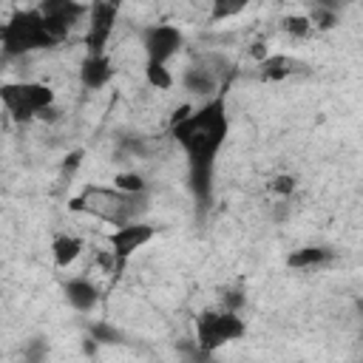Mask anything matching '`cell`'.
I'll use <instances>...</instances> for the list:
<instances>
[{"instance_id":"6da1fadb","label":"cell","mask_w":363,"mask_h":363,"mask_svg":"<svg viewBox=\"0 0 363 363\" xmlns=\"http://www.w3.org/2000/svg\"><path fill=\"white\" fill-rule=\"evenodd\" d=\"M227 133H230V116H227L224 94H218L216 99L199 102L187 119L170 128V136L187 156L190 190L201 207L210 204L216 159L227 142Z\"/></svg>"},{"instance_id":"7a4b0ae2","label":"cell","mask_w":363,"mask_h":363,"mask_svg":"<svg viewBox=\"0 0 363 363\" xmlns=\"http://www.w3.org/2000/svg\"><path fill=\"white\" fill-rule=\"evenodd\" d=\"M65 34H68V28L62 23L45 17L37 6L34 9H17L0 26V48H3L6 60L26 57V54L60 45L65 40Z\"/></svg>"},{"instance_id":"3957f363","label":"cell","mask_w":363,"mask_h":363,"mask_svg":"<svg viewBox=\"0 0 363 363\" xmlns=\"http://www.w3.org/2000/svg\"><path fill=\"white\" fill-rule=\"evenodd\" d=\"M68 210L96 218L113 230V227H125L133 221H145L142 216L147 210V193L128 196V193L116 190L113 184H85L79 193H74L68 199Z\"/></svg>"},{"instance_id":"277c9868","label":"cell","mask_w":363,"mask_h":363,"mask_svg":"<svg viewBox=\"0 0 363 363\" xmlns=\"http://www.w3.org/2000/svg\"><path fill=\"white\" fill-rule=\"evenodd\" d=\"M196 352L201 357L216 354L218 349H224L227 343H235L247 335V320L241 318V312H227L221 306L216 309H204L196 315Z\"/></svg>"},{"instance_id":"5b68a950","label":"cell","mask_w":363,"mask_h":363,"mask_svg":"<svg viewBox=\"0 0 363 363\" xmlns=\"http://www.w3.org/2000/svg\"><path fill=\"white\" fill-rule=\"evenodd\" d=\"M0 99H3V111L6 116L17 119V122H31L40 119L48 108L57 105V94L51 85L37 82V79H20V82H6L0 88Z\"/></svg>"},{"instance_id":"8992f818","label":"cell","mask_w":363,"mask_h":363,"mask_svg":"<svg viewBox=\"0 0 363 363\" xmlns=\"http://www.w3.org/2000/svg\"><path fill=\"white\" fill-rule=\"evenodd\" d=\"M156 233H159V227L150 224V221H133V224H125V227H113V230L108 233L105 247L111 250L113 264H116L113 278H119V275L125 272L128 261H130L139 250H145V247L156 238Z\"/></svg>"},{"instance_id":"52a82bcc","label":"cell","mask_w":363,"mask_h":363,"mask_svg":"<svg viewBox=\"0 0 363 363\" xmlns=\"http://www.w3.org/2000/svg\"><path fill=\"white\" fill-rule=\"evenodd\" d=\"M139 45L145 51V60L170 65V60L184 45V34L176 23H150L139 31Z\"/></svg>"},{"instance_id":"ba28073f","label":"cell","mask_w":363,"mask_h":363,"mask_svg":"<svg viewBox=\"0 0 363 363\" xmlns=\"http://www.w3.org/2000/svg\"><path fill=\"white\" fill-rule=\"evenodd\" d=\"M116 17H119V6H113V3H91L88 28H85L88 54H108V43H111Z\"/></svg>"},{"instance_id":"9c48e42d","label":"cell","mask_w":363,"mask_h":363,"mask_svg":"<svg viewBox=\"0 0 363 363\" xmlns=\"http://www.w3.org/2000/svg\"><path fill=\"white\" fill-rule=\"evenodd\" d=\"M221 82H224V77H221L213 65H207L204 60L187 65V68L182 71V77H179V85L184 88V94H187V96H196V99H201V102L216 99L218 94H224V91H221Z\"/></svg>"},{"instance_id":"30bf717a","label":"cell","mask_w":363,"mask_h":363,"mask_svg":"<svg viewBox=\"0 0 363 363\" xmlns=\"http://www.w3.org/2000/svg\"><path fill=\"white\" fill-rule=\"evenodd\" d=\"M62 295H65V303L79 312V315H91L96 312L99 301H102V292L99 286L88 278V275H71L65 284H62Z\"/></svg>"},{"instance_id":"8fae6325","label":"cell","mask_w":363,"mask_h":363,"mask_svg":"<svg viewBox=\"0 0 363 363\" xmlns=\"http://www.w3.org/2000/svg\"><path fill=\"white\" fill-rule=\"evenodd\" d=\"M116 68L108 54H85L79 62V82L85 91H102L113 79Z\"/></svg>"},{"instance_id":"7c38bea8","label":"cell","mask_w":363,"mask_h":363,"mask_svg":"<svg viewBox=\"0 0 363 363\" xmlns=\"http://www.w3.org/2000/svg\"><path fill=\"white\" fill-rule=\"evenodd\" d=\"M85 252V238L77 235V233H57L51 238V258L60 269H68L74 267Z\"/></svg>"},{"instance_id":"4fadbf2b","label":"cell","mask_w":363,"mask_h":363,"mask_svg":"<svg viewBox=\"0 0 363 363\" xmlns=\"http://www.w3.org/2000/svg\"><path fill=\"white\" fill-rule=\"evenodd\" d=\"M258 68V77L264 79V82H284V79H289L292 74H298V68H301V62L298 60H292L289 54H269L261 65H255Z\"/></svg>"},{"instance_id":"5bb4252c","label":"cell","mask_w":363,"mask_h":363,"mask_svg":"<svg viewBox=\"0 0 363 363\" xmlns=\"http://www.w3.org/2000/svg\"><path fill=\"white\" fill-rule=\"evenodd\" d=\"M329 261H332V250L318 247V244L298 247L295 252L286 255V267L289 269H318V267H326Z\"/></svg>"},{"instance_id":"9a60e30c","label":"cell","mask_w":363,"mask_h":363,"mask_svg":"<svg viewBox=\"0 0 363 363\" xmlns=\"http://www.w3.org/2000/svg\"><path fill=\"white\" fill-rule=\"evenodd\" d=\"M142 74H145L147 88H153V91H173V88L179 85V77H176V74L170 71V65H164V62H150V60H145Z\"/></svg>"},{"instance_id":"2e32d148","label":"cell","mask_w":363,"mask_h":363,"mask_svg":"<svg viewBox=\"0 0 363 363\" xmlns=\"http://www.w3.org/2000/svg\"><path fill=\"white\" fill-rule=\"evenodd\" d=\"M111 184L128 196H145L147 193V179L139 170H119V173H113Z\"/></svg>"},{"instance_id":"e0dca14e","label":"cell","mask_w":363,"mask_h":363,"mask_svg":"<svg viewBox=\"0 0 363 363\" xmlns=\"http://www.w3.org/2000/svg\"><path fill=\"white\" fill-rule=\"evenodd\" d=\"M306 14H309V20H312V26H315L318 31H329V28H335V26L340 23L337 6H332V3H315Z\"/></svg>"},{"instance_id":"ac0fdd59","label":"cell","mask_w":363,"mask_h":363,"mask_svg":"<svg viewBox=\"0 0 363 363\" xmlns=\"http://www.w3.org/2000/svg\"><path fill=\"white\" fill-rule=\"evenodd\" d=\"M48 354H51V346L45 337H28L20 346V363H48Z\"/></svg>"},{"instance_id":"d6986e66","label":"cell","mask_w":363,"mask_h":363,"mask_svg":"<svg viewBox=\"0 0 363 363\" xmlns=\"http://www.w3.org/2000/svg\"><path fill=\"white\" fill-rule=\"evenodd\" d=\"M281 28H284V34H286L289 40H306V37L315 31V26H312V20H309L306 11H303V14H289V17H284Z\"/></svg>"},{"instance_id":"ffe728a7","label":"cell","mask_w":363,"mask_h":363,"mask_svg":"<svg viewBox=\"0 0 363 363\" xmlns=\"http://www.w3.org/2000/svg\"><path fill=\"white\" fill-rule=\"evenodd\" d=\"M244 11H247V3H227V0H213V3H210V9H207V14H210V20H213V23L233 20V17L244 14Z\"/></svg>"},{"instance_id":"44dd1931","label":"cell","mask_w":363,"mask_h":363,"mask_svg":"<svg viewBox=\"0 0 363 363\" xmlns=\"http://www.w3.org/2000/svg\"><path fill=\"white\" fill-rule=\"evenodd\" d=\"M269 193L275 196V199H281V201H286V199H292L295 196V190H298V179L292 176V173H275L272 179H269Z\"/></svg>"},{"instance_id":"7402d4cb","label":"cell","mask_w":363,"mask_h":363,"mask_svg":"<svg viewBox=\"0 0 363 363\" xmlns=\"http://www.w3.org/2000/svg\"><path fill=\"white\" fill-rule=\"evenodd\" d=\"M85 162V150H71L65 159H62V167H60V182H74L77 170L82 167Z\"/></svg>"}]
</instances>
